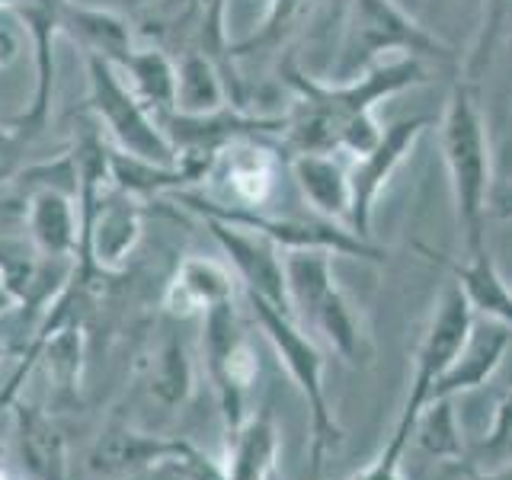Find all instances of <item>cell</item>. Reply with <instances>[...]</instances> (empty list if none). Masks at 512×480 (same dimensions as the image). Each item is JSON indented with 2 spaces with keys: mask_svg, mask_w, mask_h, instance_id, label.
I'll list each match as a JSON object with an SVG mask.
<instances>
[{
  "mask_svg": "<svg viewBox=\"0 0 512 480\" xmlns=\"http://www.w3.org/2000/svg\"><path fill=\"white\" fill-rule=\"evenodd\" d=\"M285 84L295 90L298 106L285 116V144L295 154H349L372 151L384 128L375 119V106L388 96L420 87L429 80V64L416 58L381 61L352 80H320L304 74L295 58L282 64Z\"/></svg>",
  "mask_w": 512,
  "mask_h": 480,
  "instance_id": "6da1fadb",
  "label": "cell"
},
{
  "mask_svg": "<svg viewBox=\"0 0 512 480\" xmlns=\"http://www.w3.org/2000/svg\"><path fill=\"white\" fill-rule=\"evenodd\" d=\"M439 148L452 186L455 221L464 256L487 250V212L493 199L490 125L480 109L477 84L455 77L439 119Z\"/></svg>",
  "mask_w": 512,
  "mask_h": 480,
  "instance_id": "7a4b0ae2",
  "label": "cell"
},
{
  "mask_svg": "<svg viewBox=\"0 0 512 480\" xmlns=\"http://www.w3.org/2000/svg\"><path fill=\"white\" fill-rule=\"evenodd\" d=\"M416 58L458 68L461 58L439 36H432L397 0H349L343 45L333 64V80H352L384 61V55Z\"/></svg>",
  "mask_w": 512,
  "mask_h": 480,
  "instance_id": "3957f363",
  "label": "cell"
},
{
  "mask_svg": "<svg viewBox=\"0 0 512 480\" xmlns=\"http://www.w3.org/2000/svg\"><path fill=\"white\" fill-rule=\"evenodd\" d=\"M330 250H285V282L292 314L349 365L368 362V340L359 311L333 276Z\"/></svg>",
  "mask_w": 512,
  "mask_h": 480,
  "instance_id": "277c9868",
  "label": "cell"
},
{
  "mask_svg": "<svg viewBox=\"0 0 512 480\" xmlns=\"http://www.w3.org/2000/svg\"><path fill=\"white\" fill-rule=\"evenodd\" d=\"M247 301H250V311L256 317V324H260L266 340L272 343V349H276L279 362L285 365L288 378L298 384L301 397L308 400V410H311V480H320L327 452L333 445L343 442V429L333 420V410H330V400H327V384H324L327 359L295 317L276 311L272 304L253 298V295H247Z\"/></svg>",
  "mask_w": 512,
  "mask_h": 480,
  "instance_id": "5b68a950",
  "label": "cell"
},
{
  "mask_svg": "<svg viewBox=\"0 0 512 480\" xmlns=\"http://www.w3.org/2000/svg\"><path fill=\"white\" fill-rule=\"evenodd\" d=\"M173 199L186 205L189 212H196L199 218H218L237 224V228H250L256 234L269 237L272 244H279L282 250H330L333 256H352V260H365V263H384L388 260V250H381L372 244L368 237H359L356 231H349L346 224H336L327 218H279V215H266L263 208H247V205H231V202H218L199 196V192L180 189L173 192Z\"/></svg>",
  "mask_w": 512,
  "mask_h": 480,
  "instance_id": "8992f818",
  "label": "cell"
},
{
  "mask_svg": "<svg viewBox=\"0 0 512 480\" xmlns=\"http://www.w3.org/2000/svg\"><path fill=\"white\" fill-rule=\"evenodd\" d=\"M474 320H477V314L471 308L468 295H464L461 285L452 279V282L445 285V292H442V298L436 304V314H432L420 346H416L407 404H404V410H400V420L394 426V436H391L388 445H384V452L404 458L407 445H410V436H413L416 416H420V410L429 404L432 388H436L439 378L448 372V365L455 362L461 346L468 343Z\"/></svg>",
  "mask_w": 512,
  "mask_h": 480,
  "instance_id": "52a82bcc",
  "label": "cell"
},
{
  "mask_svg": "<svg viewBox=\"0 0 512 480\" xmlns=\"http://www.w3.org/2000/svg\"><path fill=\"white\" fill-rule=\"evenodd\" d=\"M90 77V109L100 125H106L109 138L122 154L151 160L160 167H176V148L167 138L151 109L138 100V93L125 80V74L112 61L87 52Z\"/></svg>",
  "mask_w": 512,
  "mask_h": 480,
  "instance_id": "ba28073f",
  "label": "cell"
},
{
  "mask_svg": "<svg viewBox=\"0 0 512 480\" xmlns=\"http://www.w3.org/2000/svg\"><path fill=\"white\" fill-rule=\"evenodd\" d=\"M202 359L221 407L224 436H231L247 420V391L260 375L256 352L244 324L237 320L234 301L215 304L212 311L202 314Z\"/></svg>",
  "mask_w": 512,
  "mask_h": 480,
  "instance_id": "9c48e42d",
  "label": "cell"
},
{
  "mask_svg": "<svg viewBox=\"0 0 512 480\" xmlns=\"http://www.w3.org/2000/svg\"><path fill=\"white\" fill-rule=\"evenodd\" d=\"M432 125L429 116H413L391 122L381 132L378 144L372 151H365L359 157L349 160V189H352V205H349V231H356L359 237L372 234V218L375 205L381 199L384 186L391 183V176L397 167L404 164L407 154L416 148V141ZM372 240V237H368Z\"/></svg>",
  "mask_w": 512,
  "mask_h": 480,
  "instance_id": "30bf717a",
  "label": "cell"
},
{
  "mask_svg": "<svg viewBox=\"0 0 512 480\" xmlns=\"http://www.w3.org/2000/svg\"><path fill=\"white\" fill-rule=\"evenodd\" d=\"M208 231L218 240V247L228 256L234 276L244 285V292L272 304L276 311L292 314V301H288V282H285V253L269 237L256 234L250 228H237V224L202 218Z\"/></svg>",
  "mask_w": 512,
  "mask_h": 480,
  "instance_id": "8fae6325",
  "label": "cell"
},
{
  "mask_svg": "<svg viewBox=\"0 0 512 480\" xmlns=\"http://www.w3.org/2000/svg\"><path fill=\"white\" fill-rule=\"evenodd\" d=\"M64 7L68 0H20L13 7V13L29 26L32 42H36V93L32 103L20 119L13 122V128L26 141L39 138L52 116V84H55V36L64 20Z\"/></svg>",
  "mask_w": 512,
  "mask_h": 480,
  "instance_id": "7c38bea8",
  "label": "cell"
},
{
  "mask_svg": "<svg viewBox=\"0 0 512 480\" xmlns=\"http://www.w3.org/2000/svg\"><path fill=\"white\" fill-rule=\"evenodd\" d=\"M26 237L42 256L52 260H74L80 250V212L77 192L55 183H42L26 196Z\"/></svg>",
  "mask_w": 512,
  "mask_h": 480,
  "instance_id": "4fadbf2b",
  "label": "cell"
},
{
  "mask_svg": "<svg viewBox=\"0 0 512 480\" xmlns=\"http://www.w3.org/2000/svg\"><path fill=\"white\" fill-rule=\"evenodd\" d=\"M215 173H221V180L228 183L231 205L266 208V202L276 196V189H279L282 157L276 154V148H269L260 135L237 138L221 148L212 176Z\"/></svg>",
  "mask_w": 512,
  "mask_h": 480,
  "instance_id": "5bb4252c",
  "label": "cell"
},
{
  "mask_svg": "<svg viewBox=\"0 0 512 480\" xmlns=\"http://www.w3.org/2000/svg\"><path fill=\"white\" fill-rule=\"evenodd\" d=\"M237 295V276L215 260L205 256H186L176 266L173 279L167 282L164 292V311L170 317H202L205 311H212L215 304L234 301Z\"/></svg>",
  "mask_w": 512,
  "mask_h": 480,
  "instance_id": "9a60e30c",
  "label": "cell"
},
{
  "mask_svg": "<svg viewBox=\"0 0 512 480\" xmlns=\"http://www.w3.org/2000/svg\"><path fill=\"white\" fill-rule=\"evenodd\" d=\"M512 346V330L496 324V320H484V324L471 327L468 343L461 346V352L455 356V362L448 365V372L439 378V384L432 388L429 400H442V397H455L471 388H480L487 378H493V372L500 368L506 349Z\"/></svg>",
  "mask_w": 512,
  "mask_h": 480,
  "instance_id": "2e32d148",
  "label": "cell"
},
{
  "mask_svg": "<svg viewBox=\"0 0 512 480\" xmlns=\"http://www.w3.org/2000/svg\"><path fill=\"white\" fill-rule=\"evenodd\" d=\"M420 250L461 285V292L468 295L474 314H484V317L496 320V324L512 330V288L500 276L490 250L471 253V256H464V260H448V256L429 250V247H420Z\"/></svg>",
  "mask_w": 512,
  "mask_h": 480,
  "instance_id": "e0dca14e",
  "label": "cell"
},
{
  "mask_svg": "<svg viewBox=\"0 0 512 480\" xmlns=\"http://www.w3.org/2000/svg\"><path fill=\"white\" fill-rule=\"evenodd\" d=\"M173 448L176 439H160L135 429H112L90 448L87 471L93 477H132L167 464L173 458Z\"/></svg>",
  "mask_w": 512,
  "mask_h": 480,
  "instance_id": "ac0fdd59",
  "label": "cell"
},
{
  "mask_svg": "<svg viewBox=\"0 0 512 480\" xmlns=\"http://www.w3.org/2000/svg\"><path fill=\"white\" fill-rule=\"evenodd\" d=\"M292 173L317 218H327L349 228V164L340 154H295Z\"/></svg>",
  "mask_w": 512,
  "mask_h": 480,
  "instance_id": "d6986e66",
  "label": "cell"
},
{
  "mask_svg": "<svg viewBox=\"0 0 512 480\" xmlns=\"http://www.w3.org/2000/svg\"><path fill=\"white\" fill-rule=\"evenodd\" d=\"M16 423V439H20V455L32 480H68V442L61 429L48 416L26 404L13 400L7 407Z\"/></svg>",
  "mask_w": 512,
  "mask_h": 480,
  "instance_id": "ffe728a7",
  "label": "cell"
},
{
  "mask_svg": "<svg viewBox=\"0 0 512 480\" xmlns=\"http://www.w3.org/2000/svg\"><path fill=\"white\" fill-rule=\"evenodd\" d=\"M276 458L279 429L272 423V413L260 410L247 416L228 436L224 474L228 480H276Z\"/></svg>",
  "mask_w": 512,
  "mask_h": 480,
  "instance_id": "44dd1931",
  "label": "cell"
},
{
  "mask_svg": "<svg viewBox=\"0 0 512 480\" xmlns=\"http://www.w3.org/2000/svg\"><path fill=\"white\" fill-rule=\"evenodd\" d=\"M119 71L138 93V100L151 109L157 122L170 119L176 112V61L164 48H132Z\"/></svg>",
  "mask_w": 512,
  "mask_h": 480,
  "instance_id": "7402d4cb",
  "label": "cell"
},
{
  "mask_svg": "<svg viewBox=\"0 0 512 480\" xmlns=\"http://www.w3.org/2000/svg\"><path fill=\"white\" fill-rule=\"evenodd\" d=\"M228 103V80L221 68L199 48H186L176 64V112L183 116H208Z\"/></svg>",
  "mask_w": 512,
  "mask_h": 480,
  "instance_id": "603a6c76",
  "label": "cell"
},
{
  "mask_svg": "<svg viewBox=\"0 0 512 480\" xmlns=\"http://www.w3.org/2000/svg\"><path fill=\"white\" fill-rule=\"evenodd\" d=\"M61 29H68L74 39H80L87 45V52L112 61L116 68L128 55H132V29H128V23L116 13L68 4L64 7Z\"/></svg>",
  "mask_w": 512,
  "mask_h": 480,
  "instance_id": "cb8c5ba5",
  "label": "cell"
},
{
  "mask_svg": "<svg viewBox=\"0 0 512 480\" xmlns=\"http://www.w3.org/2000/svg\"><path fill=\"white\" fill-rule=\"evenodd\" d=\"M410 442L420 445L429 458L468 468V448H464V439H461V426H458V416L452 407V397L429 400V404L420 410V416H416Z\"/></svg>",
  "mask_w": 512,
  "mask_h": 480,
  "instance_id": "d4e9b609",
  "label": "cell"
},
{
  "mask_svg": "<svg viewBox=\"0 0 512 480\" xmlns=\"http://www.w3.org/2000/svg\"><path fill=\"white\" fill-rule=\"evenodd\" d=\"M509 42H512V0H484L474 42L458 64V77L477 84Z\"/></svg>",
  "mask_w": 512,
  "mask_h": 480,
  "instance_id": "484cf974",
  "label": "cell"
},
{
  "mask_svg": "<svg viewBox=\"0 0 512 480\" xmlns=\"http://www.w3.org/2000/svg\"><path fill=\"white\" fill-rule=\"evenodd\" d=\"M151 394L167 407H180L192 394V381H196V372H192V356L183 340H167L154 352L151 362Z\"/></svg>",
  "mask_w": 512,
  "mask_h": 480,
  "instance_id": "4316f807",
  "label": "cell"
},
{
  "mask_svg": "<svg viewBox=\"0 0 512 480\" xmlns=\"http://www.w3.org/2000/svg\"><path fill=\"white\" fill-rule=\"evenodd\" d=\"M311 0H269V10L263 16V23L256 26L253 36L244 42L228 45V58H247L256 52H276V48L298 29L304 10Z\"/></svg>",
  "mask_w": 512,
  "mask_h": 480,
  "instance_id": "83f0119b",
  "label": "cell"
},
{
  "mask_svg": "<svg viewBox=\"0 0 512 480\" xmlns=\"http://www.w3.org/2000/svg\"><path fill=\"white\" fill-rule=\"evenodd\" d=\"M503 464H512V391H506L496 404L487 439L474 448V455H468V468L474 471H493L503 468Z\"/></svg>",
  "mask_w": 512,
  "mask_h": 480,
  "instance_id": "f1b7e54d",
  "label": "cell"
},
{
  "mask_svg": "<svg viewBox=\"0 0 512 480\" xmlns=\"http://www.w3.org/2000/svg\"><path fill=\"white\" fill-rule=\"evenodd\" d=\"M26 144L29 141L16 132V128L0 125V183L10 180V176L16 173V167H20V160H23Z\"/></svg>",
  "mask_w": 512,
  "mask_h": 480,
  "instance_id": "f546056e",
  "label": "cell"
},
{
  "mask_svg": "<svg viewBox=\"0 0 512 480\" xmlns=\"http://www.w3.org/2000/svg\"><path fill=\"white\" fill-rule=\"evenodd\" d=\"M352 480H404V474H400V455L381 452L375 464H368V468Z\"/></svg>",
  "mask_w": 512,
  "mask_h": 480,
  "instance_id": "4dcf8cb0",
  "label": "cell"
},
{
  "mask_svg": "<svg viewBox=\"0 0 512 480\" xmlns=\"http://www.w3.org/2000/svg\"><path fill=\"white\" fill-rule=\"evenodd\" d=\"M490 208L500 218H512V183H503L500 189L493 192V199H490Z\"/></svg>",
  "mask_w": 512,
  "mask_h": 480,
  "instance_id": "1f68e13d",
  "label": "cell"
},
{
  "mask_svg": "<svg viewBox=\"0 0 512 480\" xmlns=\"http://www.w3.org/2000/svg\"><path fill=\"white\" fill-rule=\"evenodd\" d=\"M16 52H20V42H16V36L10 29H0V68H7V64L16 58Z\"/></svg>",
  "mask_w": 512,
  "mask_h": 480,
  "instance_id": "d6a6232c",
  "label": "cell"
},
{
  "mask_svg": "<svg viewBox=\"0 0 512 480\" xmlns=\"http://www.w3.org/2000/svg\"><path fill=\"white\" fill-rule=\"evenodd\" d=\"M464 480H512V464H503V468H493V471L464 468Z\"/></svg>",
  "mask_w": 512,
  "mask_h": 480,
  "instance_id": "836d02e7",
  "label": "cell"
},
{
  "mask_svg": "<svg viewBox=\"0 0 512 480\" xmlns=\"http://www.w3.org/2000/svg\"><path fill=\"white\" fill-rule=\"evenodd\" d=\"M13 308H20V304H16V298L7 292V285L0 282V317H4L7 311H13Z\"/></svg>",
  "mask_w": 512,
  "mask_h": 480,
  "instance_id": "e575fe53",
  "label": "cell"
},
{
  "mask_svg": "<svg viewBox=\"0 0 512 480\" xmlns=\"http://www.w3.org/2000/svg\"><path fill=\"white\" fill-rule=\"evenodd\" d=\"M13 356V349L7 346V343H0V362H4V359H10Z\"/></svg>",
  "mask_w": 512,
  "mask_h": 480,
  "instance_id": "d590c367",
  "label": "cell"
},
{
  "mask_svg": "<svg viewBox=\"0 0 512 480\" xmlns=\"http://www.w3.org/2000/svg\"><path fill=\"white\" fill-rule=\"evenodd\" d=\"M16 4H20V0H0V10H13Z\"/></svg>",
  "mask_w": 512,
  "mask_h": 480,
  "instance_id": "8d00e7d4",
  "label": "cell"
},
{
  "mask_svg": "<svg viewBox=\"0 0 512 480\" xmlns=\"http://www.w3.org/2000/svg\"><path fill=\"white\" fill-rule=\"evenodd\" d=\"M0 468H4V448H0Z\"/></svg>",
  "mask_w": 512,
  "mask_h": 480,
  "instance_id": "74e56055",
  "label": "cell"
}]
</instances>
